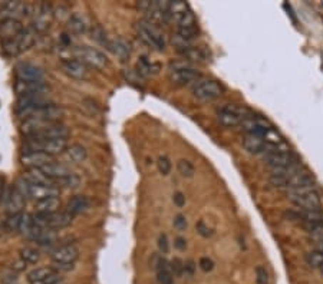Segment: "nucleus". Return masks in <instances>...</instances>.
Wrapping results in <instances>:
<instances>
[{"label":"nucleus","mask_w":323,"mask_h":284,"mask_svg":"<svg viewBox=\"0 0 323 284\" xmlns=\"http://www.w3.org/2000/svg\"><path fill=\"white\" fill-rule=\"evenodd\" d=\"M256 283L269 284V273H267L266 267H263V266L256 267Z\"/></svg>","instance_id":"nucleus-47"},{"label":"nucleus","mask_w":323,"mask_h":284,"mask_svg":"<svg viewBox=\"0 0 323 284\" xmlns=\"http://www.w3.org/2000/svg\"><path fill=\"white\" fill-rule=\"evenodd\" d=\"M300 221L303 222L307 231L319 227L323 224V210H315V211H302L299 213Z\"/></svg>","instance_id":"nucleus-29"},{"label":"nucleus","mask_w":323,"mask_h":284,"mask_svg":"<svg viewBox=\"0 0 323 284\" xmlns=\"http://www.w3.org/2000/svg\"><path fill=\"white\" fill-rule=\"evenodd\" d=\"M172 201H174V204H175L178 208H183V207L186 205V195H184L183 192H175L174 197H172Z\"/></svg>","instance_id":"nucleus-54"},{"label":"nucleus","mask_w":323,"mask_h":284,"mask_svg":"<svg viewBox=\"0 0 323 284\" xmlns=\"http://www.w3.org/2000/svg\"><path fill=\"white\" fill-rule=\"evenodd\" d=\"M61 208V200L58 197H48L40 201L34 202V210L36 214H53Z\"/></svg>","instance_id":"nucleus-30"},{"label":"nucleus","mask_w":323,"mask_h":284,"mask_svg":"<svg viewBox=\"0 0 323 284\" xmlns=\"http://www.w3.org/2000/svg\"><path fill=\"white\" fill-rule=\"evenodd\" d=\"M66 154H68V157L72 159V161H75V162H82V161H85L86 157H88V151H86L85 147H82V145H79V144H72V145H69L68 148H66Z\"/></svg>","instance_id":"nucleus-38"},{"label":"nucleus","mask_w":323,"mask_h":284,"mask_svg":"<svg viewBox=\"0 0 323 284\" xmlns=\"http://www.w3.org/2000/svg\"><path fill=\"white\" fill-rule=\"evenodd\" d=\"M174 227H175L177 230H180V231H183V230L187 228V220H186V217H184L183 214H178L177 217L174 218Z\"/></svg>","instance_id":"nucleus-53"},{"label":"nucleus","mask_w":323,"mask_h":284,"mask_svg":"<svg viewBox=\"0 0 323 284\" xmlns=\"http://www.w3.org/2000/svg\"><path fill=\"white\" fill-rule=\"evenodd\" d=\"M290 201L300 208L302 211H315L322 210V200L321 195L315 191V188H303L294 189L289 192Z\"/></svg>","instance_id":"nucleus-3"},{"label":"nucleus","mask_w":323,"mask_h":284,"mask_svg":"<svg viewBox=\"0 0 323 284\" xmlns=\"http://www.w3.org/2000/svg\"><path fill=\"white\" fill-rule=\"evenodd\" d=\"M40 171H42L46 177H49L51 180H53L55 184H56L58 180H62V178H65V177H69L70 174H73L66 165L61 164V162H56V161H53L51 164L45 165L43 168H40Z\"/></svg>","instance_id":"nucleus-26"},{"label":"nucleus","mask_w":323,"mask_h":284,"mask_svg":"<svg viewBox=\"0 0 323 284\" xmlns=\"http://www.w3.org/2000/svg\"><path fill=\"white\" fill-rule=\"evenodd\" d=\"M23 31H25V28H23L22 22L16 17L0 20V40H1V43L15 39L17 34H20Z\"/></svg>","instance_id":"nucleus-18"},{"label":"nucleus","mask_w":323,"mask_h":284,"mask_svg":"<svg viewBox=\"0 0 323 284\" xmlns=\"http://www.w3.org/2000/svg\"><path fill=\"white\" fill-rule=\"evenodd\" d=\"M68 148L66 138H55V139H26L23 144L22 152H45L48 155L62 154Z\"/></svg>","instance_id":"nucleus-1"},{"label":"nucleus","mask_w":323,"mask_h":284,"mask_svg":"<svg viewBox=\"0 0 323 284\" xmlns=\"http://www.w3.org/2000/svg\"><path fill=\"white\" fill-rule=\"evenodd\" d=\"M177 169H178V172H180L183 177H186V178H191V177H194V174H195V168H194V165H193L188 159H180V161L177 162Z\"/></svg>","instance_id":"nucleus-44"},{"label":"nucleus","mask_w":323,"mask_h":284,"mask_svg":"<svg viewBox=\"0 0 323 284\" xmlns=\"http://www.w3.org/2000/svg\"><path fill=\"white\" fill-rule=\"evenodd\" d=\"M4 204L7 214H22L26 207V197L20 194L15 187H12L10 191L4 195Z\"/></svg>","instance_id":"nucleus-20"},{"label":"nucleus","mask_w":323,"mask_h":284,"mask_svg":"<svg viewBox=\"0 0 323 284\" xmlns=\"http://www.w3.org/2000/svg\"><path fill=\"white\" fill-rule=\"evenodd\" d=\"M184 58H187L188 61H193V62H207L210 55H208V50L205 46H187L184 49L178 50Z\"/></svg>","instance_id":"nucleus-31"},{"label":"nucleus","mask_w":323,"mask_h":284,"mask_svg":"<svg viewBox=\"0 0 323 284\" xmlns=\"http://www.w3.org/2000/svg\"><path fill=\"white\" fill-rule=\"evenodd\" d=\"M106 48L111 50L115 56H118L119 59H122V61H127L129 58V55H131V45L125 39H122V37L111 39Z\"/></svg>","instance_id":"nucleus-28"},{"label":"nucleus","mask_w":323,"mask_h":284,"mask_svg":"<svg viewBox=\"0 0 323 284\" xmlns=\"http://www.w3.org/2000/svg\"><path fill=\"white\" fill-rule=\"evenodd\" d=\"M200 76H201L200 72L190 65L170 70V81L177 86H186L191 82H197L200 79Z\"/></svg>","instance_id":"nucleus-14"},{"label":"nucleus","mask_w":323,"mask_h":284,"mask_svg":"<svg viewBox=\"0 0 323 284\" xmlns=\"http://www.w3.org/2000/svg\"><path fill=\"white\" fill-rule=\"evenodd\" d=\"M52 17H53V9L51 4L40 3L34 12L33 25H32L34 32H45L46 29H49Z\"/></svg>","instance_id":"nucleus-17"},{"label":"nucleus","mask_w":323,"mask_h":284,"mask_svg":"<svg viewBox=\"0 0 323 284\" xmlns=\"http://www.w3.org/2000/svg\"><path fill=\"white\" fill-rule=\"evenodd\" d=\"M23 178L28 180L31 184L34 185H48V187H56L55 181L51 180L49 177H46L40 169H28L23 174Z\"/></svg>","instance_id":"nucleus-33"},{"label":"nucleus","mask_w":323,"mask_h":284,"mask_svg":"<svg viewBox=\"0 0 323 284\" xmlns=\"http://www.w3.org/2000/svg\"><path fill=\"white\" fill-rule=\"evenodd\" d=\"M88 208H89V200L86 198L85 195H75L66 204V211L69 214H72L73 217L78 216V214L85 213Z\"/></svg>","instance_id":"nucleus-32"},{"label":"nucleus","mask_w":323,"mask_h":284,"mask_svg":"<svg viewBox=\"0 0 323 284\" xmlns=\"http://www.w3.org/2000/svg\"><path fill=\"white\" fill-rule=\"evenodd\" d=\"M198 34V28L197 26H177V36L181 37L183 40L191 42L195 36Z\"/></svg>","instance_id":"nucleus-41"},{"label":"nucleus","mask_w":323,"mask_h":284,"mask_svg":"<svg viewBox=\"0 0 323 284\" xmlns=\"http://www.w3.org/2000/svg\"><path fill=\"white\" fill-rule=\"evenodd\" d=\"M29 284H58L61 282V274L55 267H39L28 274Z\"/></svg>","instance_id":"nucleus-11"},{"label":"nucleus","mask_w":323,"mask_h":284,"mask_svg":"<svg viewBox=\"0 0 323 284\" xmlns=\"http://www.w3.org/2000/svg\"><path fill=\"white\" fill-rule=\"evenodd\" d=\"M68 126H65L62 122H58V124H48L42 126L31 138H26V139H55V138H68Z\"/></svg>","instance_id":"nucleus-15"},{"label":"nucleus","mask_w":323,"mask_h":284,"mask_svg":"<svg viewBox=\"0 0 323 284\" xmlns=\"http://www.w3.org/2000/svg\"><path fill=\"white\" fill-rule=\"evenodd\" d=\"M321 271H322V274H323V266H322V267H321Z\"/></svg>","instance_id":"nucleus-60"},{"label":"nucleus","mask_w":323,"mask_h":284,"mask_svg":"<svg viewBox=\"0 0 323 284\" xmlns=\"http://www.w3.org/2000/svg\"><path fill=\"white\" fill-rule=\"evenodd\" d=\"M264 162L272 169H277L299 162V158L289 151H269L264 154Z\"/></svg>","instance_id":"nucleus-10"},{"label":"nucleus","mask_w":323,"mask_h":284,"mask_svg":"<svg viewBox=\"0 0 323 284\" xmlns=\"http://www.w3.org/2000/svg\"><path fill=\"white\" fill-rule=\"evenodd\" d=\"M59 195V188L58 187H48V185H34L29 183V191H28V198H32L36 201L48 198V197H58Z\"/></svg>","instance_id":"nucleus-24"},{"label":"nucleus","mask_w":323,"mask_h":284,"mask_svg":"<svg viewBox=\"0 0 323 284\" xmlns=\"http://www.w3.org/2000/svg\"><path fill=\"white\" fill-rule=\"evenodd\" d=\"M20 258L26 264H36L40 260V252L33 247H23L20 250Z\"/></svg>","instance_id":"nucleus-39"},{"label":"nucleus","mask_w":323,"mask_h":284,"mask_svg":"<svg viewBox=\"0 0 323 284\" xmlns=\"http://www.w3.org/2000/svg\"><path fill=\"white\" fill-rule=\"evenodd\" d=\"M81 184V180H79V177L78 175H75V174H70L69 177H65V178H62V180H58L56 181V187L58 188H68V189H75V188H78Z\"/></svg>","instance_id":"nucleus-42"},{"label":"nucleus","mask_w":323,"mask_h":284,"mask_svg":"<svg viewBox=\"0 0 323 284\" xmlns=\"http://www.w3.org/2000/svg\"><path fill=\"white\" fill-rule=\"evenodd\" d=\"M190 9L188 3L186 1H181V0H174V1H170V7H168V13H170V17L177 22L180 17H183L186 13H187Z\"/></svg>","instance_id":"nucleus-37"},{"label":"nucleus","mask_w":323,"mask_h":284,"mask_svg":"<svg viewBox=\"0 0 323 284\" xmlns=\"http://www.w3.org/2000/svg\"><path fill=\"white\" fill-rule=\"evenodd\" d=\"M65 117V111L64 108H61L59 105H48L43 108H39L36 111H32L29 114H26L23 118L26 119H36V121H43V122H52V124H58L61 122Z\"/></svg>","instance_id":"nucleus-9"},{"label":"nucleus","mask_w":323,"mask_h":284,"mask_svg":"<svg viewBox=\"0 0 323 284\" xmlns=\"http://www.w3.org/2000/svg\"><path fill=\"white\" fill-rule=\"evenodd\" d=\"M62 69L64 72L73 78V79H78V81H84L89 76V69L86 66L84 62L78 61V59H64L62 61Z\"/></svg>","instance_id":"nucleus-22"},{"label":"nucleus","mask_w":323,"mask_h":284,"mask_svg":"<svg viewBox=\"0 0 323 284\" xmlns=\"http://www.w3.org/2000/svg\"><path fill=\"white\" fill-rule=\"evenodd\" d=\"M198 266H200V268H201L204 273H208V271H211V270L214 268V261H213L211 258H208V257H201Z\"/></svg>","instance_id":"nucleus-51"},{"label":"nucleus","mask_w":323,"mask_h":284,"mask_svg":"<svg viewBox=\"0 0 323 284\" xmlns=\"http://www.w3.org/2000/svg\"><path fill=\"white\" fill-rule=\"evenodd\" d=\"M316 250L322 251L323 252V241H321V243H316Z\"/></svg>","instance_id":"nucleus-59"},{"label":"nucleus","mask_w":323,"mask_h":284,"mask_svg":"<svg viewBox=\"0 0 323 284\" xmlns=\"http://www.w3.org/2000/svg\"><path fill=\"white\" fill-rule=\"evenodd\" d=\"M217 121L220 122L223 126H237V125H241L243 119L231 112H228L227 109L224 108H220L219 112H217Z\"/></svg>","instance_id":"nucleus-35"},{"label":"nucleus","mask_w":323,"mask_h":284,"mask_svg":"<svg viewBox=\"0 0 323 284\" xmlns=\"http://www.w3.org/2000/svg\"><path fill=\"white\" fill-rule=\"evenodd\" d=\"M36 40V32L33 29H25L20 34H17L15 39L3 42V50L9 56H17L26 50H29L34 45Z\"/></svg>","instance_id":"nucleus-5"},{"label":"nucleus","mask_w":323,"mask_h":284,"mask_svg":"<svg viewBox=\"0 0 323 284\" xmlns=\"http://www.w3.org/2000/svg\"><path fill=\"white\" fill-rule=\"evenodd\" d=\"M174 246H175V249H178L180 251L186 250V247H187V241L183 238V237H177L175 238V241H174Z\"/></svg>","instance_id":"nucleus-56"},{"label":"nucleus","mask_w":323,"mask_h":284,"mask_svg":"<svg viewBox=\"0 0 323 284\" xmlns=\"http://www.w3.org/2000/svg\"><path fill=\"white\" fill-rule=\"evenodd\" d=\"M4 195H6V192H4V183H3V180H0V202L4 198Z\"/></svg>","instance_id":"nucleus-58"},{"label":"nucleus","mask_w":323,"mask_h":284,"mask_svg":"<svg viewBox=\"0 0 323 284\" xmlns=\"http://www.w3.org/2000/svg\"><path fill=\"white\" fill-rule=\"evenodd\" d=\"M52 98L48 95V92H39L33 95H26V96H19L16 103V114L19 117H25L26 114L36 111L39 108L52 105Z\"/></svg>","instance_id":"nucleus-6"},{"label":"nucleus","mask_w":323,"mask_h":284,"mask_svg":"<svg viewBox=\"0 0 323 284\" xmlns=\"http://www.w3.org/2000/svg\"><path fill=\"white\" fill-rule=\"evenodd\" d=\"M92 39L94 40H97L98 43H101V45H105V46H108V43H109V39L106 37V33H105V31H103L101 26H95L94 29H92Z\"/></svg>","instance_id":"nucleus-45"},{"label":"nucleus","mask_w":323,"mask_h":284,"mask_svg":"<svg viewBox=\"0 0 323 284\" xmlns=\"http://www.w3.org/2000/svg\"><path fill=\"white\" fill-rule=\"evenodd\" d=\"M73 221V216L68 211H56L53 214H33L34 225L46 230H62Z\"/></svg>","instance_id":"nucleus-4"},{"label":"nucleus","mask_w":323,"mask_h":284,"mask_svg":"<svg viewBox=\"0 0 323 284\" xmlns=\"http://www.w3.org/2000/svg\"><path fill=\"white\" fill-rule=\"evenodd\" d=\"M15 72H16L17 79H22V81H43V76H45V72L42 67L36 66L29 62H20L15 67Z\"/></svg>","instance_id":"nucleus-21"},{"label":"nucleus","mask_w":323,"mask_h":284,"mask_svg":"<svg viewBox=\"0 0 323 284\" xmlns=\"http://www.w3.org/2000/svg\"><path fill=\"white\" fill-rule=\"evenodd\" d=\"M157 167H158V171L162 175H168L171 171V161L167 157H160L158 161H157Z\"/></svg>","instance_id":"nucleus-48"},{"label":"nucleus","mask_w":323,"mask_h":284,"mask_svg":"<svg viewBox=\"0 0 323 284\" xmlns=\"http://www.w3.org/2000/svg\"><path fill=\"white\" fill-rule=\"evenodd\" d=\"M79 257V250L75 244H65L52 252V261L56 266H70Z\"/></svg>","instance_id":"nucleus-13"},{"label":"nucleus","mask_w":323,"mask_h":284,"mask_svg":"<svg viewBox=\"0 0 323 284\" xmlns=\"http://www.w3.org/2000/svg\"><path fill=\"white\" fill-rule=\"evenodd\" d=\"M136 33L139 36V39L147 43L148 46H151L157 50L165 49V37L164 33L158 29L157 25H154L148 20H141L136 23Z\"/></svg>","instance_id":"nucleus-2"},{"label":"nucleus","mask_w":323,"mask_h":284,"mask_svg":"<svg viewBox=\"0 0 323 284\" xmlns=\"http://www.w3.org/2000/svg\"><path fill=\"white\" fill-rule=\"evenodd\" d=\"M157 268V277H158V283L160 284H174V274L171 270L170 261H167L165 258L160 257L157 260V264L154 266Z\"/></svg>","instance_id":"nucleus-27"},{"label":"nucleus","mask_w":323,"mask_h":284,"mask_svg":"<svg viewBox=\"0 0 323 284\" xmlns=\"http://www.w3.org/2000/svg\"><path fill=\"white\" fill-rule=\"evenodd\" d=\"M15 92L17 96H26V95H33L39 92H48V86L43 81H22L16 79L15 82Z\"/></svg>","instance_id":"nucleus-23"},{"label":"nucleus","mask_w":323,"mask_h":284,"mask_svg":"<svg viewBox=\"0 0 323 284\" xmlns=\"http://www.w3.org/2000/svg\"><path fill=\"white\" fill-rule=\"evenodd\" d=\"M243 147L244 150L249 151L250 154H266L269 151V142L264 138L256 136V135H246L243 139Z\"/></svg>","instance_id":"nucleus-25"},{"label":"nucleus","mask_w":323,"mask_h":284,"mask_svg":"<svg viewBox=\"0 0 323 284\" xmlns=\"http://www.w3.org/2000/svg\"><path fill=\"white\" fill-rule=\"evenodd\" d=\"M306 263L313 268H321L323 266V252L319 250H313L306 254Z\"/></svg>","instance_id":"nucleus-43"},{"label":"nucleus","mask_w":323,"mask_h":284,"mask_svg":"<svg viewBox=\"0 0 323 284\" xmlns=\"http://www.w3.org/2000/svg\"><path fill=\"white\" fill-rule=\"evenodd\" d=\"M158 249L162 254H167L170 251V243H168V237L165 234L158 235Z\"/></svg>","instance_id":"nucleus-49"},{"label":"nucleus","mask_w":323,"mask_h":284,"mask_svg":"<svg viewBox=\"0 0 323 284\" xmlns=\"http://www.w3.org/2000/svg\"><path fill=\"white\" fill-rule=\"evenodd\" d=\"M285 188H288L290 191L294 189H303V188H315L313 187V177L310 175V172L300 168L297 172H294L293 175H290L286 180Z\"/></svg>","instance_id":"nucleus-19"},{"label":"nucleus","mask_w":323,"mask_h":284,"mask_svg":"<svg viewBox=\"0 0 323 284\" xmlns=\"http://www.w3.org/2000/svg\"><path fill=\"white\" fill-rule=\"evenodd\" d=\"M224 94V88L217 81L213 79H204V81H197L193 86V95L194 98L203 102L217 99Z\"/></svg>","instance_id":"nucleus-7"},{"label":"nucleus","mask_w":323,"mask_h":284,"mask_svg":"<svg viewBox=\"0 0 323 284\" xmlns=\"http://www.w3.org/2000/svg\"><path fill=\"white\" fill-rule=\"evenodd\" d=\"M55 161L52 155H48L45 152H22L20 155V162L22 165L28 169H40L45 165L51 164Z\"/></svg>","instance_id":"nucleus-16"},{"label":"nucleus","mask_w":323,"mask_h":284,"mask_svg":"<svg viewBox=\"0 0 323 284\" xmlns=\"http://www.w3.org/2000/svg\"><path fill=\"white\" fill-rule=\"evenodd\" d=\"M66 26H68L69 32L73 34L85 33L86 29H88L85 19L82 16H79V15H70L68 22H66Z\"/></svg>","instance_id":"nucleus-34"},{"label":"nucleus","mask_w":323,"mask_h":284,"mask_svg":"<svg viewBox=\"0 0 323 284\" xmlns=\"http://www.w3.org/2000/svg\"><path fill=\"white\" fill-rule=\"evenodd\" d=\"M241 126L246 129V132L249 135H256V136H260L264 139L273 132V128L269 125L267 121H264L263 118L255 117V115L244 119L241 122Z\"/></svg>","instance_id":"nucleus-12"},{"label":"nucleus","mask_w":323,"mask_h":284,"mask_svg":"<svg viewBox=\"0 0 323 284\" xmlns=\"http://www.w3.org/2000/svg\"><path fill=\"white\" fill-rule=\"evenodd\" d=\"M75 56L78 61L84 62L86 66L103 69L108 65V58L99 49L92 46H78L75 49Z\"/></svg>","instance_id":"nucleus-8"},{"label":"nucleus","mask_w":323,"mask_h":284,"mask_svg":"<svg viewBox=\"0 0 323 284\" xmlns=\"http://www.w3.org/2000/svg\"><path fill=\"white\" fill-rule=\"evenodd\" d=\"M171 270H172V274L175 277H181L184 273H186V264L181 258H174L170 261Z\"/></svg>","instance_id":"nucleus-46"},{"label":"nucleus","mask_w":323,"mask_h":284,"mask_svg":"<svg viewBox=\"0 0 323 284\" xmlns=\"http://www.w3.org/2000/svg\"><path fill=\"white\" fill-rule=\"evenodd\" d=\"M184 264H186V274L187 276H193L194 271H195V263L193 260H187Z\"/></svg>","instance_id":"nucleus-57"},{"label":"nucleus","mask_w":323,"mask_h":284,"mask_svg":"<svg viewBox=\"0 0 323 284\" xmlns=\"http://www.w3.org/2000/svg\"><path fill=\"white\" fill-rule=\"evenodd\" d=\"M151 6H153V1H148V0H142V1H138V3H136L138 10H141L142 13H147V12L151 9Z\"/></svg>","instance_id":"nucleus-55"},{"label":"nucleus","mask_w":323,"mask_h":284,"mask_svg":"<svg viewBox=\"0 0 323 284\" xmlns=\"http://www.w3.org/2000/svg\"><path fill=\"white\" fill-rule=\"evenodd\" d=\"M195 228H197V233L201 235V237H204V238H207V237H210V235L213 234V231L208 228V225H205L204 221H198V222L195 224Z\"/></svg>","instance_id":"nucleus-50"},{"label":"nucleus","mask_w":323,"mask_h":284,"mask_svg":"<svg viewBox=\"0 0 323 284\" xmlns=\"http://www.w3.org/2000/svg\"><path fill=\"white\" fill-rule=\"evenodd\" d=\"M309 234H310V238H312L313 241H316V243L323 241V224L322 225H319V227H316V228H313V230H310Z\"/></svg>","instance_id":"nucleus-52"},{"label":"nucleus","mask_w":323,"mask_h":284,"mask_svg":"<svg viewBox=\"0 0 323 284\" xmlns=\"http://www.w3.org/2000/svg\"><path fill=\"white\" fill-rule=\"evenodd\" d=\"M158 70H160V66L151 63L147 58H139V61L136 62V73L139 76L147 78V76H151V75L158 73Z\"/></svg>","instance_id":"nucleus-36"},{"label":"nucleus","mask_w":323,"mask_h":284,"mask_svg":"<svg viewBox=\"0 0 323 284\" xmlns=\"http://www.w3.org/2000/svg\"><path fill=\"white\" fill-rule=\"evenodd\" d=\"M22 217H23V213L22 214H7V217L4 218V222H3L4 230H7V231H19Z\"/></svg>","instance_id":"nucleus-40"}]
</instances>
